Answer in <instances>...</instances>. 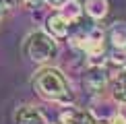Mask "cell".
<instances>
[{
	"instance_id": "obj_5",
	"label": "cell",
	"mask_w": 126,
	"mask_h": 124,
	"mask_svg": "<svg viewBox=\"0 0 126 124\" xmlns=\"http://www.w3.org/2000/svg\"><path fill=\"white\" fill-rule=\"evenodd\" d=\"M46 31H48L50 35H54L56 39L66 37V35L70 33V21H68L60 10L58 13H52L50 17L46 19Z\"/></svg>"
},
{
	"instance_id": "obj_2",
	"label": "cell",
	"mask_w": 126,
	"mask_h": 124,
	"mask_svg": "<svg viewBox=\"0 0 126 124\" xmlns=\"http://www.w3.org/2000/svg\"><path fill=\"white\" fill-rule=\"evenodd\" d=\"M23 52L29 60L41 64V62H48L52 58H56V54H58V41L48 31H33V33H29L25 37Z\"/></svg>"
},
{
	"instance_id": "obj_14",
	"label": "cell",
	"mask_w": 126,
	"mask_h": 124,
	"mask_svg": "<svg viewBox=\"0 0 126 124\" xmlns=\"http://www.w3.org/2000/svg\"><path fill=\"white\" fill-rule=\"evenodd\" d=\"M25 4H29V6H37L39 2H44V0H23Z\"/></svg>"
},
{
	"instance_id": "obj_15",
	"label": "cell",
	"mask_w": 126,
	"mask_h": 124,
	"mask_svg": "<svg viewBox=\"0 0 126 124\" xmlns=\"http://www.w3.org/2000/svg\"><path fill=\"white\" fill-rule=\"evenodd\" d=\"M4 13H6V6H4V4H2V2H0V17H2V15H4Z\"/></svg>"
},
{
	"instance_id": "obj_10",
	"label": "cell",
	"mask_w": 126,
	"mask_h": 124,
	"mask_svg": "<svg viewBox=\"0 0 126 124\" xmlns=\"http://www.w3.org/2000/svg\"><path fill=\"white\" fill-rule=\"evenodd\" d=\"M83 8H85V6H81V2H77V0H66L64 6L60 8V13L72 23V21H79V19H81Z\"/></svg>"
},
{
	"instance_id": "obj_6",
	"label": "cell",
	"mask_w": 126,
	"mask_h": 124,
	"mask_svg": "<svg viewBox=\"0 0 126 124\" xmlns=\"http://www.w3.org/2000/svg\"><path fill=\"white\" fill-rule=\"evenodd\" d=\"M15 124H48V120L35 106H21L15 112Z\"/></svg>"
},
{
	"instance_id": "obj_7",
	"label": "cell",
	"mask_w": 126,
	"mask_h": 124,
	"mask_svg": "<svg viewBox=\"0 0 126 124\" xmlns=\"http://www.w3.org/2000/svg\"><path fill=\"white\" fill-rule=\"evenodd\" d=\"M108 10H110L108 0H87V2H85V13L91 19H95V21L103 19L108 15Z\"/></svg>"
},
{
	"instance_id": "obj_1",
	"label": "cell",
	"mask_w": 126,
	"mask_h": 124,
	"mask_svg": "<svg viewBox=\"0 0 126 124\" xmlns=\"http://www.w3.org/2000/svg\"><path fill=\"white\" fill-rule=\"evenodd\" d=\"M33 87L48 101H56V103H70L72 101V91L68 87V81L58 68L46 66V68L37 70L33 77Z\"/></svg>"
},
{
	"instance_id": "obj_13",
	"label": "cell",
	"mask_w": 126,
	"mask_h": 124,
	"mask_svg": "<svg viewBox=\"0 0 126 124\" xmlns=\"http://www.w3.org/2000/svg\"><path fill=\"white\" fill-rule=\"evenodd\" d=\"M0 2L6 6V10H10V8H15V6L19 4V0H0Z\"/></svg>"
},
{
	"instance_id": "obj_9",
	"label": "cell",
	"mask_w": 126,
	"mask_h": 124,
	"mask_svg": "<svg viewBox=\"0 0 126 124\" xmlns=\"http://www.w3.org/2000/svg\"><path fill=\"white\" fill-rule=\"evenodd\" d=\"M112 95L120 103H126V68L120 70L116 79L112 81Z\"/></svg>"
},
{
	"instance_id": "obj_11",
	"label": "cell",
	"mask_w": 126,
	"mask_h": 124,
	"mask_svg": "<svg viewBox=\"0 0 126 124\" xmlns=\"http://www.w3.org/2000/svg\"><path fill=\"white\" fill-rule=\"evenodd\" d=\"M112 122H116V124H126V103H122V106L118 108L116 118H114Z\"/></svg>"
},
{
	"instance_id": "obj_12",
	"label": "cell",
	"mask_w": 126,
	"mask_h": 124,
	"mask_svg": "<svg viewBox=\"0 0 126 124\" xmlns=\"http://www.w3.org/2000/svg\"><path fill=\"white\" fill-rule=\"evenodd\" d=\"M44 2L48 4V6H52V8H62L66 0H44Z\"/></svg>"
},
{
	"instance_id": "obj_8",
	"label": "cell",
	"mask_w": 126,
	"mask_h": 124,
	"mask_svg": "<svg viewBox=\"0 0 126 124\" xmlns=\"http://www.w3.org/2000/svg\"><path fill=\"white\" fill-rule=\"evenodd\" d=\"M110 41L114 50H126V23H114L110 29Z\"/></svg>"
},
{
	"instance_id": "obj_3",
	"label": "cell",
	"mask_w": 126,
	"mask_h": 124,
	"mask_svg": "<svg viewBox=\"0 0 126 124\" xmlns=\"http://www.w3.org/2000/svg\"><path fill=\"white\" fill-rule=\"evenodd\" d=\"M108 70L103 68L101 64L99 66H89V70L83 75V87H85V91L93 93V95H97V93H101L103 89L108 87Z\"/></svg>"
},
{
	"instance_id": "obj_4",
	"label": "cell",
	"mask_w": 126,
	"mask_h": 124,
	"mask_svg": "<svg viewBox=\"0 0 126 124\" xmlns=\"http://www.w3.org/2000/svg\"><path fill=\"white\" fill-rule=\"evenodd\" d=\"M58 124H97V120L91 114V110H81V108L68 106L60 112Z\"/></svg>"
}]
</instances>
